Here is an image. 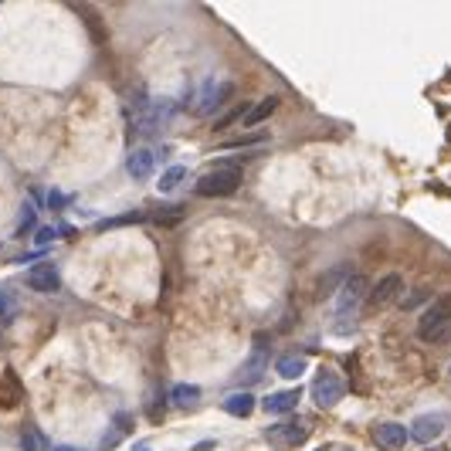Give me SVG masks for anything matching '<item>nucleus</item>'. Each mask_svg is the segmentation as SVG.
<instances>
[{"label": "nucleus", "instance_id": "1", "mask_svg": "<svg viewBox=\"0 0 451 451\" xmlns=\"http://www.w3.org/2000/svg\"><path fill=\"white\" fill-rule=\"evenodd\" d=\"M448 329H451V295H441L417 319V339L421 343H438V339H445Z\"/></svg>", "mask_w": 451, "mask_h": 451}, {"label": "nucleus", "instance_id": "2", "mask_svg": "<svg viewBox=\"0 0 451 451\" xmlns=\"http://www.w3.org/2000/svg\"><path fill=\"white\" fill-rule=\"evenodd\" d=\"M241 183H244V174H241V166L221 163V166L207 170L204 177L197 180L194 190H197L200 197H228V194H235Z\"/></svg>", "mask_w": 451, "mask_h": 451}, {"label": "nucleus", "instance_id": "3", "mask_svg": "<svg viewBox=\"0 0 451 451\" xmlns=\"http://www.w3.org/2000/svg\"><path fill=\"white\" fill-rule=\"evenodd\" d=\"M343 391H346L343 377H339L336 370H329V367H322V370L315 373L313 387H309V393H313V400L319 404V407H333V404H339Z\"/></svg>", "mask_w": 451, "mask_h": 451}, {"label": "nucleus", "instance_id": "4", "mask_svg": "<svg viewBox=\"0 0 451 451\" xmlns=\"http://www.w3.org/2000/svg\"><path fill=\"white\" fill-rule=\"evenodd\" d=\"M24 282H27V289H34V292L48 295V292H58L61 289V275L55 265H48V261H41V265H34L31 272L24 275Z\"/></svg>", "mask_w": 451, "mask_h": 451}, {"label": "nucleus", "instance_id": "5", "mask_svg": "<svg viewBox=\"0 0 451 451\" xmlns=\"http://www.w3.org/2000/svg\"><path fill=\"white\" fill-rule=\"evenodd\" d=\"M445 417L441 414H424V417H417L411 428H407V434H411L414 441H421V445H428V441H438L441 434H445Z\"/></svg>", "mask_w": 451, "mask_h": 451}, {"label": "nucleus", "instance_id": "6", "mask_svg": "<svg viewBox=\"0 0 451 451\" xmlns=\"http://www.w3.org/2000/svg\"><path fill=\"white\" fill-rule=\"evenodd\" d=\"M373 438H377V445L387 451H400L407 441H411V434H407V428L404 424H397V421H387V424H380L377 431H373Z\"/></svg>", "mask_w": 451, "mask_h": 451}, {"label": "nucleus", "instance_id": "7", "mask_svg": "<svg viewBox=\"0 0 451 451\" xmlns=\"http://www.w3.org/2000/svg\"><path fill=\"white\" fill-rule=\"evenodd\" d=\"M231 96H235V85H231V81H224V85H217V89L214 85H207L204 96H200V102H197V109H200L204 116H214L217 109H221Z\"/></svg>", "mask_w": 451, "mask_h": 451}, {"label": "nucleus", "instance_id": "8", "mask_svg": "<svg viewBox=\"0 0 451 451\" xmlns=\"http://www.w3.org/2000/svg\"><path fill=\"white\" fill-rule=\"evenodd\" d=\"M400 289H404V278H400V275H397V272L384 275V278L373 285V292H370L373 306H387V302H393V299L400 295Z\"/></svg>", "mask_w": 451, "mask_h": 451}, {"label": "nucleus", "instance_id": "9", "mask_svg": "<svg viewBox=\"0 0 451 451\" xmlns=\"http://www.w3.org/2000/svg\"><path fill=\"white\" fill-rule=\"evenodd\" d=\"M153 166H157V159L150 150H133L129 157H126V174L133 180H146L153 174Z\"/></svg>", "mask_w": 451, "mask_h": 451}, {"label": "nucleus", "instance_id": "10", "mask_svg": "<svg viewBox=\"0 0 451 451\" xmlns=\"http://www.w3.org/2000/svg\"><path fill=\"white\" fill-rule=\"evenodd\" d=\"M268 438H272L275 445L295 448V445H302L309 438V431H306V424H278V428H268Z\"/></svg>", "mask_w": 451, "mask_h": 451}, {"label": "nucleus", "instance_id": "11", "mask_svg": "<svg viewBox=\"0 0 451 451\" xmlns=\"http://www.w3.org/2000/svg\"><path fill=\"white\" fill-rule=\"evenodd\" d=\"M295 404H299V391H295V387H292V391L268 393L261 407H265V411H268V414H292V411H295Z\"/></svg>", "mask_w": 451, "mask_h": 451}, {"label": "nucleus", "instance_id": "12", "mask_svg": "<svg viewBox=\"0 0 451 451\" xmlns=\"http://www.w3.org/2000/svg\"><path fill=\"white\" fill-rule=\"evenodd\" d=\"M265 363H268V350H265V346H261V339H258V346H255V353H251V360L241 367V380H248V384H251V380H258V377L265 373Z\"/></svg>", "mask_w": 451, "mask_h": 451}, {"label": "nucleus", "instance_id": "13", "mask_svg": "<svg viewBox=\"0 0 451 451\" xmlns=\"http://www.w3.org/2000/svg\"><path fill=\"white\" fill-rule=\"evenodd\" d=\"M224 411L231 414V417H251L255 414V397L251 393H231L224 400Z\"/></svg>", "mask_w": 451, "mask_h": 451}, {"label": "nucleus", "instance_id": "14", "mask_svg": "<svg viewBox=\"0 0 451 451\" xmlns=\"http://www.w3.org/2000/svg\"><path fill=\"white\" fill-rule=\"evenodd\" d=\"M363 289H367V282H363L360 275H353V278L339 289V309H353L356 302L363 299Z\"/></svg>", "mask_w": 451, "mask_h": 451}, {"label": "nucleus", "instance_id": "15", "mask_svg": "<svg viewBox=\"0 0 451 451\" xmlns=\"http://www.w3.org/2000/svg\"><path fill=\"white\" fill-rule=\"evenodd\" d=\"M200 400V387L197 384H177L174 391H170V404L174 407H190Z\"/></svg>", "mask_w": 451, "mask_h": 451}, {"label": "nucleus", "instance_id": "16", "mask_svg": "<svg viewBox=\"0 0 451 451\" xmlns=\"http://www.w3.org/2000/svg\"><path fill=\"white\" fill-rule=\"evenodd\" d=\"M275 370H278V377H285V380H295V377L306 373V356H282L275 363Z\"/></svg>", "mask_w": 451, "mask_h": 451}, {"label": "nucleus", "instance_id": "17", "mask_svg": "<svg viewBox=\"0 0 451 451\" xmlns=\"http://www.w3.org/2000/svg\"><path fill=\"white\" fill-rule=\"evenodd\" d=\"M18 400H20V384H18V377L7 370L4 373V393H0V407L7 411V407H18Z\"/></svg>", "mask_w": 451, "mask_h": 451}, {"label": "nucleus", "instance_id": "18", "mask_svg": "<svg viewBox=\"0 0 451 451\" xmlns=\"http://www.w3.org/2000/svg\"><path fill=\"white\" fill-rule=\"evenodd\" d=\"M275 109H278V98L268 96L265 102H258V105L251 109V112H244V122H248V126H258V122H265V119L272 116Z\"/></svg>", "mask_w": 451, "mask_h": 451}, {"label": "nucleus", "instance_id": "19", "mask_svg": "<svg viewBox=\"0 0 451 451\" xmlns=\"http://www.w3.org/2000/svg\"><path fill=\"white\" fill-rule=\"evenodd\" d=\"M183 180H187V166H170V170L159 177V190H163V194H174Z\"/></svg>", "mask_w": 451, "mask_h": 451}, {"label": "nucleus", "instance_id": "20", "mask_svg": "<svg viewBox=\"0 0 451 451\" xmlns=\"http://www.w3.org/2000/svg\"><path fill=\"white\" fill-rule=\"evenodd\" d=\"M51 241H55V228H38V231H34V244L44 248V244H51Z\"/></svg>", "mask_w": 451, "mask_h": 451}, {"label": "nucleus", "instance_id": "21", "mask_svg": "<svg viewBox=\"0 0 451 451\" xmlns=\"http://www.w3.org/2000/svg\"><path fill=\"white\" fill-rule=\"evenodd\" d=\"M44 448V438H41V434H27V438H24V451H41Z\"/></svg>", "mask_w": 451, "mask_h": 451}, {"label": "nucleus", "instance_id": "22", "mask_svg": "<svg viewBox=\"0 0 451 451\" xmlns=\"http://www.w3.org/2000/svg\"><path fill=\"white\" fill-rule=\"evenodd\" d=\"M31 224H34V211H31V207H24V211H20V224H18V231H27Z\"/></svg>", "mask_w": 451, "mask_h": 451}, {"label": "nucleus", "instance_id": "23", "mask_svg": "<svg viewBox=\"0 0 451 451\" xmlns=\"http://www.w3.org/2000/svg\"><path fill=\"white\" fill-rule=\"evenodd\" d=\"M421 302H428V292H424V289H417V292L404 302V309H414V306H421Z\"/></svg>", "mask_w": 451, "mask_h": 451}, {"label": "nucleus", "instance_id": "24", "mask_svg": "<svg viewBox=\"0 0 451 451\" xmlns=\"http://www.w3.org/2000/svg\"><path fill=\"white\" fill-rule=\"evenodd\" d=\"M11 313H14V299L0 295V319H11Z\"/></svg>", "mask_w": 451, "mask_h": 451}, {"label": "nucleus", "instance_id": "25", "mask_svg": "<svg viewBox=\"0 0 451 451\" xmlns=\"http://www.w3.org/2000/svg\"><path fill=\"white\" fill-rule=\"evenodd\" d=\"M48 204H51V207H65V204H68V197L58 194V190H51V194H48Z\"/></svg>", "mask_w": 451, "mask_h": 451}, {"label": "nucleus", "instance_id": "26", "mask_svg": "<svg viewBox=\"0 0 451 451\" xmlns=\"http://www.w3.org/2000/svg\"><path fill=\"white\" fill-rule=\"evenodd\" d=\"M55 451H81V448H68V445H61V448H55Z\"/></svg>", "mask_w": 451, "mask_h": 451}, {"label": "nucleus", "instance_id": "27", "mask_svg": "<svg viewBox=\"0 0 451 451\" xmlns=\"http://www.w3.org/2000/svg\"><path fill=\"white\" fill-rule=\"evenodd\" d=\"M139 451H150V448H139Z\"/></svg>", "mask_w": 451, "mask_h": 451}, {"label": "nucleus", "instance_id": "28", "mask_svg": "<svg viewBox=\"0 0 451 451\" xmlns=\"http://www.w3.org/2000/svg\"><path fill=\"white\" fill-rule=\"evenodd\" d=\"M448 377H451V367H448Z\"/></svg>", "mask_w": 451, "mask_h": 451}, {"label": "nucleus", "instance_id": "29", "mask_svg": "<svg viewBox=\"0 0 451 451\" xmlns=\"http://www.w3.org/2000/svg\"><path fill=\"white\" fill-rule=\"evenodd\" d=\"M428 451H434V448H428Z\"/></svg>", "mask_w": 451, "mask_h": 451}]
</instances>
